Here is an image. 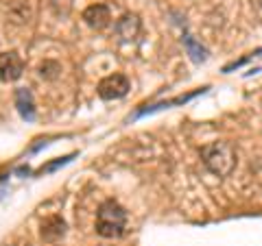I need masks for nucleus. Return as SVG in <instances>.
I'll list each match as a JSON object with an SVG mask.
<instances>
[{
	"label": "nucleus",
	"instance_id": "obj_1",
	"mask_svg": "<svg viewBox=\"0 0 262 246\" xmlns=\"http://www.w3.org/2000/svg\"><path fill=\"white\" fill-rule=\"evenodd\" d=\"M127 227V211L116 201H105L96 211V233L101 237H120Z\"/></svg>",
	"mask_w": 262,
	"mask_h": 246
},
{
	"label": "nucleus",
	"instance_id": "obj_6",
	"mask_svg": "<svg viewBox=\"0 0 262 246\" xmlns=\"http://www.w3.org/2000/svg\"><path fill=\"white\" fill-rule=\"evenodd\" d=\"M44 242H57L66 235V220L59 216H51L42 223V231H39Z\"/></svg>",
	"mask_w": 262,
	"mask_h": 246
},
{
	"label": "nucleus",
	"instance_id": "obj_7",
	"mask_svg": "<svg viewBox=\"0 0 262 246\" xmlns=\"http://www.w3.org/2000/svg\"><path fill=\"white\" fill-rule=\"evenodd\" d=\"M116 31L125 42H134L140 33V18L136 13H125L122 18L116 22Z\"/></svg>",
	"mask_w": 262,
	"mask_h": 246
},
{
	"label": "nucleus",
	"instance_id": "obj_2",
	"mask_svg": "<svg viewBox=\"0 0 262 246\" xmlns=\"http://www.w3.org/2000/svg\"><path fill=\"white\" fill-rule=\"evenodd\" d=\"M203 163L216 177H229L236 168V151L227 142H212L201 149Z\"/></svg>",
	"mask_w": 262,
	"mask_h": 246
},
{
	"label": "nucleus",
	"instance_id": "obj_4",
	"mask_svg": "<svg viewBox=\"0 0 262 246\" xmlns=\"http://www.w3.org/2000/svg\"><path fill=\"white\" fill-rule=\"evenodd\" d=\"M24 72V61L22 57L11 51V53H0V81L3 83H13L18 81Z\"/></svg>",
	"mask_w": 262,
	"mask_h": 246
},
{
	"label": "nucleus",
	"instance_id": "obj_8",
	"mask_svg": "<svg viewBox=\"0 0 262 246\" xmlns=\"http://www.w3.org/2000/svg\"><path fill=\"white\" fill-rule=\"evenodd\" d=\"M15 107H18L20 116L24 120H35V103H33V94L27 87L15 89Z\"/></svg>",
	"mask_w": 262,
	"mask_h": 246
},
{
	"label": "nucleus",
	"instance_id": "obj_5",
	"mask_svg": "<svg viewBox=\"0 0 262 246\" xmlns=\"http://www.w3.org/2000/svg\"><path fill=\"white\" fill-rule=\"evenodd\" d=\"M83 22L88 24L90 29L94 31H103L112 24V13L107 5H92L83 11Z\"/></svg>",
	"mask_w": 262,
	"mask_h": 246
},
{
	"label": "nucleus",
	"instance_id": "obj_3",
	"mask_svg": "<svg viewBox=\"0 0 262 246\" xmlns=\"http://www.w3.org/2000/svg\"><path fill=\"white\" fill-rule=\"evenodd\" d=\"M96 92L103 101H118L129 92V79L125 75H110L98 83Z\"/></svg>",
	"mask_w": 262,
	"mask_h": 246
},
{
	"label": "nucleus",
	"instance_id": "obj_10",
	"mask_svg": "<svg viewBox=\"0 0 262 246\" xmlns=\"http://www.w3.org/2000/svg\"><path fill=\"white\" fill-rule=\"evenodd\" d=\"M59 72H61V68H59V63H55V61H44L39 65V77L42 79H55Z\"/></svg>",
	"mask_w": 262,
	"mask_h": 246
},
{
	"label": "nucleus",
	"instance_id": "obj_9",
	"mask_svg": "<svg viewBox=\"0 0 262 246\" xmlns=\"http://www.w3.org/2000/svg\"><path fill=\"white\" fill-rule=\"evenodd\" d=\"M184 46L188 48V53H190V57H192V59H194L196 63H199V61H206V57H208L206 48H201V46L196 44L190 35H186V37H184Z\"/></svg>",
	"mask_w": 262,
	"mask_h": 246
}]
</instances>
